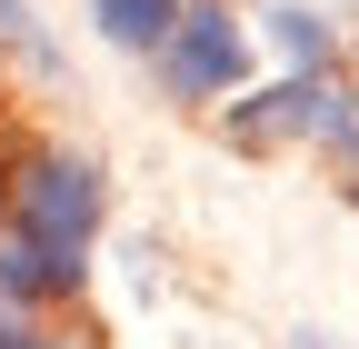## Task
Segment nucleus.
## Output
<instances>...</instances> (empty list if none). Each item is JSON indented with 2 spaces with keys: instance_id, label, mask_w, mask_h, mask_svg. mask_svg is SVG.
Instances as JSON below:
<instances>
[{
  "instance_id": "0eeeda50",
  "label": "nucleus",
  "mask_w": 359,
  "mask_h": 349,
  "mask_svg": "<svg viewBox=\"0 0 359 349\" xmlns=\"http://www.w3.org/2000/svg\"><path fill=\"white\" fill-rule=\"evenodd\" d=\"M0 40H20V50H40V30H30V11H20V0H0Z\"/></svg>"
},
{
  "instance_id": "7ed1b4c3",
  "label": "nucleus",
  "mask_w": 359,
  "mask_h": 349,
  "mask_svg": "<svg viewBox=\"0 0 359 349\" xmlns=\"http://www.w3.org/2000/svg\"><path fill=\"white\" fill-rule=\"evenodd\" d=\"M240 140H299V130H339V90H320V80H290V90H269L250 110H230Z\"/></svg>"
},
{
  "instance_id": "f03ea898",
  "label": "nucleus",
  "mask_w": 359,
  "mask_h": 349,
  "mask_svg": "<svg viewBox=\"0 0 359 349\" xmlns=\"http://www.w3.org/2000/svg\"><path fill=\"white\" fill-rule=\"evenodd\" d=\"M170 80H180V90H190V100H210V90H230V80L250 70V40L230 30V11H180L170 30Z\"/></svg>"
},
{
  "instance_id": "423d86ee",
  "label": "nucleus",
  "mask_w": 359,
  "mask_h": 349,
  "mask_svg": "<svg viewBox=\"0 0 359 349\" xmlns=\"http://www.w3.org/2000/svg\"><path fill=\"white\" fill-rule=\"evenodd\" d=\"M280 40H290V50H299V60H320V50H330V30H320V20H309V11H280Z\"/></svg>"
},
{
  "instance_id": "39448f33",
  "label": "nucleus",
  "mask_w": 359,
  "mask_h": 349,
  "mask_svg": "<svg viewBox=\"0 0 359 349\" xmlns=\"http://www.w3.org/2000/svg\"><path fill=\"white\" fill-rule=\"evenodd\" d=\"M90 11H100V30L110 40H130V50H150V40L180 20V0H90Z\"/></svg>"
},
{
  "instance_id": "6e6552de",
  "label": "nucleus",
  "mask_w": 359,
  "mask_h": 349,
  "mask_svg": "<svg viewBox=\"0 0 359 349\" xmlns=\"http://www.w3.org/2000/svg\"><path fill=\"white\" fill-rule=\"evenodd\" d=\"M0 349H50V339H11V329H0Z\"/></svg>"
},
{
  "instance_id": "f257e3e1",
  "label": "nucleus",
  "mask_w": 359,
  "mask_h": 349,
  "mask_svg": "<svg viewBox=\"0 0 359 349\" xmlns=\"http://www.w3.org/2000/svg\"><path fill=\"white\" fill-rule=\"evenodd\" d=\"M100 230V180L80 160H40L20 180V240H50V249H80Z\"/></svg>"
},
{
  "instance_id": "20e7f679",
  "label": "nucleus",
  "mask_w": 359,
  "mask_h": 349,
  "mask_svg": "<svg viewBox=\"0 0 359 349\" xmlns=\"http://www.w3.org/2000/svg\"><path fill=\"white\" fill-rule=\"evenodd\" d=\"M80 280V249H50V240H11V259H0V289H20V299H50Z\"/></svg>"
}]
</instances>
